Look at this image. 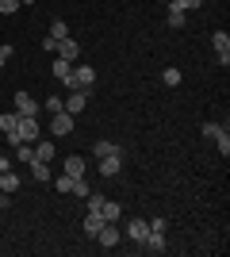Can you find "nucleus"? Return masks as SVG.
<instances>
[{
  "label": "nucleus",
  "mask_w": 230,
  "mask_h": 257,
  "mask_svg": "<svg viewBox=\"0 0 230 257\" xmlns=\"http://www.w3.org/2000/svg\"><path fill=\"white\" fill-rule=\"evenodd\" d=\"M8 169V154H0V173Z\"/></svg>",
  "instance_id": "obj_33"
},
{
  "label": "nucleus",
  "mask_w": 230,
  "mask_h": 257,
  "mask_svg": "<svg viewBox=\"0 0 230 257\" xmlns=\"http://www.w3.org/2000/svg\"><path fill=\"white\" fill-rule=\"evenodd\" d=\"M46 35H50V39H69V27H66V20H54Z\"/></svg>",
  "instance_id": "obj_21"
},
{
  "label": "nucleus",
  "mask_w": 230,
  "mask_h": 257,
  "mask_svg": "<svg viewBox=\"0 0 230 257\" xmlns=\"http://www.w3.org/2000/svg\"><path fill=\"white\" fill-rule=\"evenodd\" d=\"M165 16H169V27H173V31H184V27H188V12H180L176 4H169Z\"/></svg>",
  "instance_id": "obj_12"
},
{
  "label": "nucleus",
  "mask_w": 230,
  "mask_h": 257,
  "mask_svg": "<svg viewBox=\"0 0 230 257\" xmlns=\"http://www.w3.org/2000/svg\"><path fill=\"white\" fill-rule=\"evenodd\" d=\"M69 69H73V65H69L66 58H58V62H54V77H58V81H62V85H66V77H69Z\"/></svg>",
  "instance_id": "obj_25"
},
{
  "label": "nucleus",
  "mask_w": 230,
  "mask_h": 257,
  "mask_svg": "<svg viewBox=\"0 0 230 257\" xmlns=\"http://www.w3.org/2000/svg\"><path fill=\"white\" fill-rule=\"evenodd\" d=\"M8 58H12V46H0V65L8 62Z\"/></svg>",
  "instance_id": "obj_32"
},
{
  "label": "nucleus",
  "mask_w": 230,
  "mask_h": 257,
  "mask_svg": "<svg viewBox=\"0 0 230 257\" xmlns=\"http://www.w3.org/2000/svg\"><path fill=\"white\" fill-rule=\"evenodd\" d=\"M96 85V69H92V65H73V69H69V77H66V88L69 92H88V88Z\"/></svg>",
  "instance_id": "obj_1"
},
{
  "label": "nucleus",
  "mask_w": 230,
  "mask_h": 257,
  "mask_svg": "<svg viewBox=\"0 0 230 257\" xmlns=\"http://www.w3.org/2000/svg\"><path fill=\"white\" fill-rule=\"evenodd\" d=\"M85 104H88V92H77V88H73V92L66 96V111H69V115L85 111Z\"/></svg>",
  "instance_id": "obj_11"
},
{
  "label": "nucleus",
  "mask_w": 230,
  "mask_h": 257,
  "mask_svg": "<svg viewBox=\"0 0 230 257\" xmlns=\"http://www.w3.org/2000/svg\"><path fill=\"white\" fill-rule=\"evenodd\" d=\"M100 226H104V215H100V211H88V215H85V234H88V238H96V234H100Z\"/></svg>",
  "instance_id": "obj_15"
},
{
  "label": "nucleus",
  "mask_w": 230,
  "mask_h": 257,
  "mask_svg": "<svg viewBox=\"0 0 230 257\" xmlns=\"http://www.w3.org/2000/svg\"><path fill=\"white\" fill-rule=\"evenodd\" d=\"M165 4H173V0H165Z\"/></svg>",
  "instance_id": "obj_35"
},
{
  "label": "nucleus",
  "mask_w": 230,
  "mask_h": 257,
  "mask_svg": "<svg viewBox=\"0 0 230 257\" xmlns=\"http://www.w3.org/2000/svg\"><path fill=\"white\" fill-rule=\"evenodd\" d=\"M16 188H20V177H16V173H12V169H4V173H0V192H16Z\"/></svg>",
  "instance_id": "obj_16"
},
{
  "label": "nucleus",
  "mask_w": 230,
  "mask_h": 257,
  "mask_svg": "<svg viewBox=\"0 0 230 257\" xmlns=\"http://www.w3.org/2000/svg\"><path fill=\"white\" fill-rule=\"evenodd\" d=\"M161 81H165L169 88H176V85H180V69H173V65H169V69H161Z\"/></svg>",
  "instance_id": "obj_24"
},
{
  "label": "nucleus",
  "mask_w": 230,
  "mask_h": 257,
  "mask_svg": "<svg viewBox=\"0 0 230 257\" xmlns=\"http://www.w3.org/2000/svg\"><path fill=\"white\" fill-rule=\"evenodd\" d=\"M138 246L146 249V253H165V230H157V226H150L146 230V238L138 242Z\"/></svg>",
  "instance_id": "obj_3"
},
{
  "label": "nucleus",
  "mask_w": 230,
  "mask_h": 257,
  "mask_svg": "<svg viewBox=\"0 0 230 257\" xmlns=\"http://www.w3.org/2000/svg\"><path fill=\"white\" fill-rule=\"evenodd\" d=\"M100 215H104V223H119V219H123V207L115 204V200H104V207H100Z\"/></svg>",
  "instance_id": "obj_14"
},
{
  "label": "nucleus",
  "mask_w": 230,
  "mask_h": 257,
  "mask_svg": "<svg viewBox=\"0 0 230 257\" xmlns=\"http://www.w3.org/2000/svg\"><path fill=\"white\" fill-rule=\"evenodd\" d=\"M69 131H73V115H69L66 107L54 111V115H50V135H69Z\"/></svg>",
  "instance_id": "obj_5"
},
{
  "label": "nucleus",
  "mask_w": 230,
  "mask_h": 257,
  "mask_svg": "<svg viewBox=\"0 0 230 257\" xmlns=\"http://www.w3.org/2000/svg\"><path fill=\"white\" fill-rule=\"evenodd\" d=\"M96 165H100V177H119V169H123V154H108V158H96Z\"/></svg>",
  "instance_id": "obj_6"
},
{
  "label": "nucleus",
  "mask_w": 230,
  "mask_h": 257,
  "mask_svg": "<svg viewBox=\"0 0 230 257\" xmlns=\"http://www.w3.org/2000/svg\"><path fill=\"white\" fill-rule=\"evenodd\" d=\"M31 173H35V181H39V184H50V181H54V177H50V165H46V161H31Z\"/></svg>",
  "instance_id": "obj_17"
},
{
  "label": "nucleus",
  "mask_w": 230,
  "mask_h": 257,
  "mask_svg": "<svg viewBox=\"0 0 230 257\" xmlns=\"http://www.w3.org/2000/svg\"><path fill=\"white\" fill-rule=\"evenodd\" d=\"M211 46H215V54H219V62L230 65V35L226 31H215V35H211Z\"/></svg>",
  "instance_id": "obj_7"
},
{
  "label": "nucleus",
  "mask_w": 230,
  "mask_h": 257,
  "mask_svg": "<svg viewBox=\"0 0 230 257\" xmlns=\"http://www.w3.org/2000/svg\"><path fill=\"white\" fill-rule=\"evenodd\" d=\"M35 161H46V165H50V161H54V142H39V146H35Z\"/></svg>",
  "instance_id": "obj_19"
},
{
  "label": "nucleus",
  "mask_w": 230,
  "mask_h": 257,
  "mask_svg": "<svg viewBox=\"0 0 230 257\" xmlns=\"http://www.w3.org/2000/svg\"><path fill=\"white\" fill-rule=\"evenodd\" d=\"M62 107H66L62 96H46V115H54V111H62Z\"/></svg>",
  "instance_id": "obj_26"
},
{
  "label": "nucleus",
  "mask_w": 230,
  "mask_h": 257,
  "mask_svg": "<svg viewBox=\"0 0 230 257\" xmlns=\"http://www.w3.org/2000/svg\"><path fill=\"white\" fill-rule=\"evenodd\" d=\"M85 200H88V211H100V207H104V196H96V192H88Z\"/></svg>",
  "instance_id": "obj_31"
},
{
  "label": "nucleus",
  "mask_w": 230,
  "mask_h": 257,
  "mask_svg": "<svg viewBox=\"0 0 230 257\" xmlns=\"http://www.w3.org/2000/svg\"><path fill=\"white\" fill-rule=\"evenodd\" d=\"M146 230H150V219H131V223H127V238H131V242H142Z\"/></svg>",
  "instance_id": "obj_10"
},
{
  "label": "nucleus",
  "mask_w": 230,
  "mask_h": 257,
  "mask_svg": "<svg viewBox=\"0 0 230 257\" xmlns=\"http://www.w3.org/2000/svg\"><path fill=\"white\" fill-rule=\"evenodd\" d=\"M16 115H39V104L31 92H16Z\"/></svg>",
  "instance_id": "obj_9"
},
{
  "label": "nucleus",
  "mask_w": 230,
  "mask_h": 257,
  "mask_svg": "<svg viewBox=\"0 0 230 257\" xmlns=\"http://www.w3.org/2000/svg\"><path fill=\"white\" fill-rule=\"evenodd\" d=\"M16 127H20V115H16V111H4V115H0V131H4V135H16Z\"/></svg>",
  "instance_id": "obj_18"
},
{
  "label": "nucleus",
  "mask_w": 230,
  "mask_h": 257,
  "mask_svg": "<svg viewBox=\"0 0 230 257\" xmlns=\"http://www.w3.org/2000/svg\"><path fill=\"white\" fill-rule=\"evenodd\" d=\"M180 12H196V8H203V0H173Z\"/></svg>",
  "instance_id": "obj_28"
},
{
  "label": "nucleus",
  "mask_w": 230,
  "mask_h": 257,
  "mask_svg": "<svg viewBox=\"0 0 230 257\" xmlns=\"http://www.w3.org/2000/svg\"><path fill=\"white\" fill-rule=\"evenodd\" d=\"M69 192H73V196H81V200H85V196H88V184H85V177H77V181H73V188H69Z\"/></svg>",
  "instance_id": "obj_30"
},
{
  "label": "nucleus",
  "mask_w": 230,
  "mask_h": 257,
  "mask_svg": "<svg viewBox=\"0 0 230 257\" xmlns=\"http://www.w3.org/2000/svg\"><path fill=\"white\" fill-rule=\"evenodd\" d=\"M58 58H66V62H73V58H77V54H81V46H77L73 43V39H58Z\"/></svg>",
  "instance_id": "obj_13"
},
{
  "label": "nucleus",
  "mask_w": 230,
  "mask_h": 257,
  "mask_svg": "<svg viewBox=\"0 0 230 257\" xmlns=\"http://www.w3.org/2000/svg\"><path fill=\"white\" fill-rule=\"evenodd\" d=\"M58 188V192H69V188H73V177H66V173H62V177H58V181H50Z\"/></svg>",
  "instance_id": "obj_29"
},
{
  "label": "nucleus",
  "mask_w": 230,
  "mask_h": 257,
  "mask_svg": "<svg viewBox=\"0 0 230 257\" xmlns=\"http://www.w3.org/2000/svg\"><path fill=\"white\" fill-rule=\"evenodd\" d=\"M215 146H219V154H222V158L230 154V135H226V127H219V131H215Z\"/></svg>",
  "instance_id": "obj_20"
},
{
  "label": "nucleus",
  "mask_w": 230,
  "mask_h": 257,
  "mask_svg": "<svg viewBox=\"0 0 230 257\" xmlns=\"http://www.w3.org/2000/svg\"><path fill=\"white\" fill-rule=\"evenodd\" d=\"M92 154H96V158H108V154H123V150L115 146V142H108V139H104V142H96V150H92Z\"/></svg>",
  "instance_id": "obj_22"
},
{
  "label": "nucleus",
  "mask_w": 230,
  "mask_h": 257,
  "mask_svg": "<svg viewBox=\"0 0 230 257\" xmlns=\"http://www.w3.org/2000/svg\"><path fill=\"white\" fill-rule=\"evenodd\" d=\"M23 4L20 0H0V16H12V12H20Z\"/></svg>",
  "instance_id": "obj_27"
},
{
  "label": "nucleus",
  "mask_w": 230,
  "mask_h": 257,
  "mask_svg": "<svg viewBox=\"0 0 230 257\" xmlns=\"http://www.w3.org/2000/svg\"><path fill=\"white\" fill-rule=\"evenodd\" d=\"M85 169H88V165H85V158H81V154H66V165H62V173H66V177H73V181H77V177H85Z\"/></svg>",
  "instance_id": "obj_8"
},
{
  "label": "nucleus",
  "mask_w": 230,
  "mask_h": 257,
  "mask_svg": "<svg viewBox=\"0 0 230 257\" xmlns=\"http://www.w3.org/2000/svg\"><path fill=\"white\" fill-rule=\"evenodd\" d=\"M16 135H20V142H39V115H20Z\"/></svg>",
  "instance_id": "obj_2"
},
{
  "label": "nucleus",
  "mask_w": 230,
  "mask_h": 257,
  "mask_svg": "<svg viewBox=\"0 0 230 257\" xmlns=\"http://www.w3.org/2000/svg\"><path fill=\"white\" fill-rule=\"evenodd\" d=\"M16 158L20 161H35V142H20V146H16Z\"/></svg>",
  "instance_id": "obj_23"
},
{
  "label": "nucleus",
  "mask_w": 230,
  "mask_h": 257,
  "mask_svg": "<svg viewBox=\"0 0 230 257\" xmlns=\"http://www.w3.org/2000/svg\"><path fill=\"white\" fill-rule=\"evenodd\" d=\"M20 4H39V0H20Z\"/></svg>",
  "instance_id": "obj_34"
},
{
  "label": "nucleus",
  "mask_w": 230,
  "mask_h": 257,
  "mask_svg": "<svg viewBox=\"0 0 230 257\" xmlns=\"http://www.w3.org/2000/svg\"><path fill=\"white\" fill-rule=\"evenodd\" d=\"M100 249H115V246H119V226H115V223H104V226H100Z\"/></svg>",
  "instance_id": "obj_4"
}]
</instances>
